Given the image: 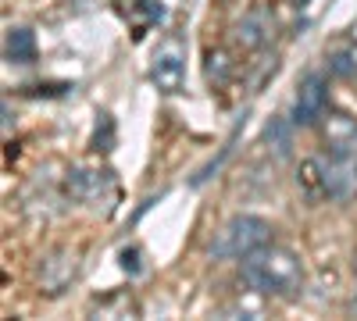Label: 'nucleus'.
<instances>
[{"label": "nucleus", "instance_id": "1", "mask_svg": "<svg viewBox=\"0 0 357 321\" xmlns=\"http://www.w3.org/2000/svg\"><path fill=\"white\" fill-rule=\"evenodd\" d=\"M243 282L250 285V293L289 300L304 289V260L289 246L268 243L243 257Z\"/></svg>", "mask_w": 357, "mask_h": 321}, {"label": "nucleus", "instance_id": "2", "mask_svg": "<svg viewBox=\"0 0 357 321\" xmlns=\"http://www.w3.org/2000/svg\"><path fill=\"white\" fill-rule=\"evenodd\" d=\"M268 243H272V225H268L264 218L236 214L215 232V240H211L207 250H211L215 260H243V257H250L254 250H261Z\"/></svg>", "mask_w": 357, "mask_h": 321}, {"label": "nucleus", "instance_id": "3", "mask_svg": "<svg viewBox=\"0 0 357 321\" xmlns=\"http://www.w3.org/2000/svg\"><path fill=\"white\" fill-rule=\"evenodd\" d=\"M68 196L75 203H86V208H111L114 196H118V182H114V171L111 168H72L68 171Z\"/></svg>", "mask_w": 357, "mask_h": 321}, {"label": "nucleus", "instance_id": "4", "mask_svg": "<svg viewBox=\"0 0 357 321\" xmlns=\"http://www.w3.org/2000/svg\"><path fill=\"white\" fill-rule=\"evenodd\" d=\"M151 82L161 93H178L186 82V43L178 33H172L151 57Z\"/></svg>", "mask_w": 357, "mask_h": 321}, {"label": "nucleus", "instance_id": "5", "mask_svg": "<svg viewBox=\"0 0 357 321\" xmlns=\"http://www.w3.org/2000/svg\"><path fill=\"white\" fill-rule=\"evenodd\" d=\"M325 104H329V82H325L321 72H307L296 86V97H293V111H289V122L293 125H318L325 118Z\"/></svg>", "mask_w": 357, "mask_h": 321}, {"label": "nucleus", "instance_id": "6", "mask_svg": "<svg viewBox=\"0 0 357 321\" xmlns=\"http://www.w3.org/2000/svg\"><path fill=\"white\" fill-rule=\"evenodd\" d=\"M272 33H275V18H272V11H264V8L247 11L240 22L232 25V40L240 43L243 50H261L268 40H272Z\"/></svg>", "mask_w": 357, "mask_h": 321}, {"label": "nucleus", "instance_id": "7", "mask_svg": "<svg viewBox=\"0 0 357 321\" xmlns=\"http://www.w3.org/2000/svg\"><path fill=\"white\" fill-rule=\"evenodd\" d=\"M4 57L11 65H33L36 61V36H33V29H8V36H4Z\"/></svg>", "mask_w": 357, "mask_h": 321}, {"label": "nucleus", "instance_id": "8", "mask_svg": "<svg viewBox=\"0 0 357 321\" xmlns=\"http://www.w3.org/2000/svg\"><path fill=\"white\" fill-rule=\"evenodd\" d=\"M325 147L357 150V122L347 118V114H329V122H325Z\"/></svg>", "mask_w": 357, "mask_h": 321}, {"label": "nucleus", "instance_id": "9", "mask_svg": "<svg viewBox=\"0 0 357 321\" xmlns=\"http://www.w3.org/2000/svg\"><path fill=\"white\" fill-rule=\"evenodd\" d=\"M122 15L132 18L136 36H143V33H146V25L161 18V0H129V4H122Z\"/></svg>", "mask_w": 357, "mask_h": 321}, {"label": "nucleus", "instance_id": "10", "mask_svg": "<svg viewBox=\"0 0 357 321\" xmlns=\"http://www.w3.org/2000/svg\"><path fill=\"white\" fill-rule=\"evenodd\" d=\"M111 147H114V122H111V114H100L97 132H93V150L97 154H107Z\"/></svg>", "mask_w": 357, "mask_h": 321}, {"label": "nucleus", "instance_id": "11", "mask_svg": "<svg viewBox=\"0 0 357 321\" xmlns=\"http://www.w3.org/2000/svg\"><path fill=\"white\" fill-rule=\"evenodd\" d=\"M207 79L215 86H222L229 79V65H225V54H207Z\"/></svg>", "mask_w": 357, "mask_h": 321}, {"label": "nucleus", "instance_id": "12", "mask_svg": "<svg viewBox=\"0 0 357 321\" xmlns=\"http://www.w3.org/2000/svg\"><path fill=\"white\" fill-rule=\"evenodd\" d=\"M336 61H329V68L336 72V75H350V72H357V50H350V54H333Z\"/></svg>", "mask_w": 357, "mask_h": 321}, {"label": "nucleus", "instance_id": "13", "mask_svg": "<svg viewBox=\"0 0 357 321\" xmlns=\"http://www.w3.org/2000/svg\"><path fill=\"white\" fill-rule=\"evenodd\" d=\"M354 307H357V253H354Z\"/></svg>", "mask_w": 357, "mask_h": 321}, {"label": "nucleus", "instance_id": "14", "mask_svg": "<svg viewBox=\"0 0 357 321\" xmlns=\"http://www.w3.org/2000/svg\"><path fill=\"white\" fill-rule=\"evenodd\" d=\"M296 4H304V0H296Z\"/></svg>", "mask_w": 357, "mask_h": 321}]
</instances>
